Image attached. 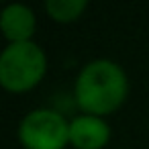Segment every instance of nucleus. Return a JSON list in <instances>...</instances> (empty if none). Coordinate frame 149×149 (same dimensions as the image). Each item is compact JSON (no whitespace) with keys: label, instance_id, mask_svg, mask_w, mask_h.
<instances>
[{"label":"nucleus","instance_id":"nucleus-1","mask_svg":"<svg viewBox=\"0 0 149 149\" xmlns=\"http://www.w3.org/2000/svg\"><path fill=\"white\" fill-rule=\"evenodd\" d=\"M127 96V76L125 72L108 59H96L88 63L76 82L78 104L94 114H106L120 106Z\"/></svg>","mask_w":149,"mask_h":149},{"label":"nucleus","instance_id":"nucleus-2","mask_svg":"<svg viewBox=\"0 0 149 149\" xmlns=\"http://www.w3.org/2000/svg\"><path fill=\"white\" fill-rule=\"evenodd\" d=\"M45 53L33 41L10 43L0 55V84L10 92L31 90L45 76Z\"/></svg>","mask_w":149,"mask_h":149},{"label":"nucleus","instance_id":"nucleus-3","mask_svg":"<svg viewBox=\"0 0 149 149\" xmlns=\"http://www.w3.org/2000/svg\"><path fill=\"white\" fill-rule=\"evenodd\" d=\"M19 137L27 149H63L70 141V125L55 110L41 108L23 118Z\"/></svg>","mask_w":149,"mask_h":149},{"label":"nucleus","instance_id":"nucleus-4","mask_svg":"<svg viewBox=\"0 0 149 149\" xmlns=\"http://www.w3.org/2000/svg\"><path fill=\"white\" fill-rule=\"evenodd\" d=\"M108 137V125L98 116H78L70 123V141L78 149H102Z\"/></svg>","mask_w":149,"mask_h":149},{"label":"nucleus","instance_id":"nucleus-5","mask_svg":"<svg viewBox=\"0 0 149 149\" xmlns=\"http://www.w3.org/2000/svg\"><path fill=\"white\" fill-rule=\"evenodd\" d=\"M0 27H2L4 37L10 39V43H25L35 31V17L27 6L10 4L0 17Z\"/></svg>","mask_w":149,"mask_h":149},{"label":"nucleus","instance_id":"nucleus-6","mask_svg":"<svg viewBox=\"0 0 149 149\" xmlns=\"http://www.w3.org/2000/svg\"><path fill=\"white\" fill-rule=\"evenodd\" d=\"M86 8L84 0H47L45 10L59 23H70L76 21Z\"/></svg>","mask_w":149,"mask_h":149}]
</instances>
